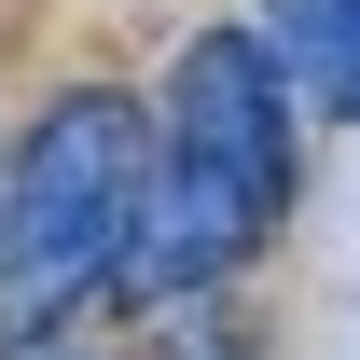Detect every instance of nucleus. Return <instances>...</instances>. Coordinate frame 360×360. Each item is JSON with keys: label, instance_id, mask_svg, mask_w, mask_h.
I'll return each mask as SVG.
<instances>
[{"label": "nucleus", "instance_id": "5", "mask_svg": "<svg viewBox=\"0 0 360 360\" xmlns=\"http://www.w3.org/2000/svg\"><path fill=\"white\" fill-rule=\"evenodd\" d=\"M0 180H14V167H0Z\"/></svg>", "mask_w": 360, "mask_h": 360}, {"label": "nucleus", "instance_id": "1", "mask_svg": "<svg viewBox=\"0 0 360 360\" xmlns=\"http://www.w3.org/2000/svg\"><path fill=\"white\" fill-rule=\"evenodd\" d=\"M139 167H153V139H139V97H111V84H70L28 125V167L0 180V305H14V333H42L97 277H125Z\"/></svg>", "mask_w": 360, "mask_h": 360}, {"label": "nucleus", "instance_id": "2", "mask_svg": "<svg viewBox=\"0 0 360 360\" xmlns=\"http://www.w3.org/2000/svg\"><path fill=\"white\" fill-rule=\"evenodd\" d=\"M153 153L236 180L250 208H291V84H277L264 28H208V42H180V70H167V139H153Z\"/></svg>", "mask_w": 360, "mask_h": 360}, {"label": "nucleus", "instance_id": "3", "mask_svg": "<svg viewBox=\"0 0 360 360\" xmlns=\"http://www.w3.org/2000/svg\"><path fill=\"white\" fill-rule=\"evenodd\" d=\"M264 56H277V84L305 97V111L360 125V0H277V14H264Z\"/></svg>", "mask_w": 360, "mask_h": 360}, {"label": "nucleus", "instance_id": "4", "mask_svg": "<svg viewBox=\"0 0 360 360\" xmlns=\"http://www.w3.org/2000/svg\"><path fill=\"white\" fill-rule=\"evenodd\" d=\"M0 360H84V347H42V333H14V347H0Z\"/></svg>", "mask_w": 360, "mask_h": 360}]
</instances>
